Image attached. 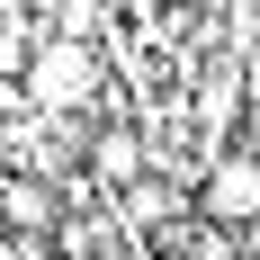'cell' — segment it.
<instances>
[{
    "label": "cell",
    "mask_w": 260,
    "mask_h": 260,
    "mask_svg": "<svg viewBox=\"0 0 260 260\" xmlns=\"http://www.w3.org/2000/svg\"><path fill=\"white\" fill-rule=\"evenodd\" d=\"M188 207L207 215V224H224V234H251V224H260V153H251V144H224V153L198 171Z\"/></svg>",
    "instance_id": "obj_1"
},
{
    "label": "cell",
    "mask_w": 260,
    "mask_h": 260,
    "mask_svg": "<svg viewBox=\"0 0 260 260\" xmlns=\"http://www.w3.org/2000/svg\"><path fill=\"white\" fill-rule=\"evenodd\" d=\"M81 171L117 198V188H135L144 171H153V144H144V126L135 117H90V153H81Z\"/></svg>",
    "instance_id": "obj_2"
},
{
    "label": "cell",
    "mask_w": 260,
    "mask_h": 260,
    "mask_svg": "<svg viewBox=\"0 0 260 260\" xmlns=\"http://www.w3.org/2000/svg\"><path fill=\"white\" fill-rule=\"evenodd\" d=\"M188 9H207V18H224V9H234V0H188Z\"/></svg>",
    "instance_id": "obj_3"
}]
</instances>
